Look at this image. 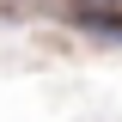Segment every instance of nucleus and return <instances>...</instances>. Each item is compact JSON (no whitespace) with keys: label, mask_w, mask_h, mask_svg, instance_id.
<instances>
[{"label":"nucleus","mask_w":122,"mask_h":122,"mask_svg":"<svg viewBox=\"0 0 122 122\" xmlns=\"http://www.w3.org/2000/svg\"><path fill=\"white\" fill-rule=\"evenodd\" d=\"M79 25H86L92 37H110V43H122V12H110V6H79Z\"/></svg>","instance_id":"obj_1"},{"label":"nucleus","mask_w":122,"mask_h":122,"mask_svg":"<svg viewBox=\"0 0 122 122\" xmlns=\"http://www.w3.org/2000/svg\"><path fill=\"white\" fill-rule=\"evenodd\" d=\"M104 6H110V0H104Z\"/></svg>","instance_id":"obj_2"}]
</instances>
